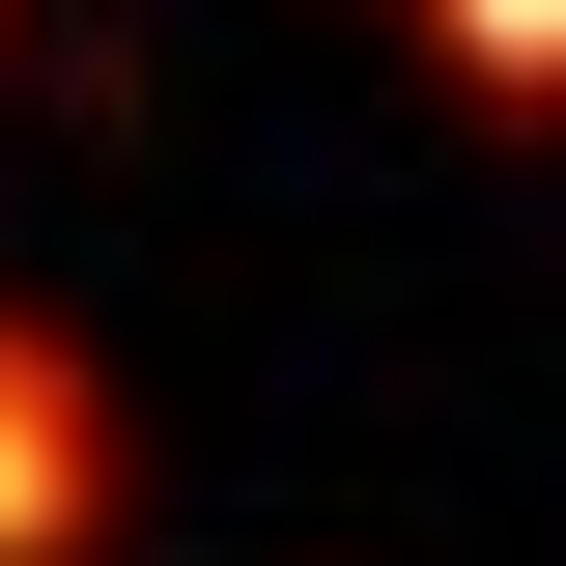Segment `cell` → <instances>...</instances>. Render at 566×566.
Segmentation results:
<instances>
[{"instance_id": "1", "label": "cell", "mask_w": 566, "mask_h": 566, "mask_svg": "<svg viewBox=\"0 0 566 566\" xmlns=\"http://www.w3.org/2000/svg\"><path fill=\"white\" fill-rule=\"evenodd\" d=\"M114 510H142L114 368H85L57 312H0V566H114Z\"/></svg>"}, {"instance_id": "2", "label": "cell", "mask_w": 566, "mask_h": 566, "mask_svg": "<svg viewBox=\"0 0 566 566\" xmlns=\"http://www.w3.org/2000/svg\"><path fill=\"white\" fill-rule=\"evenodd\" d=\"M397 29H424V85H453V114L566 142V0H397Z\"/></svg>"}]
</instances>
